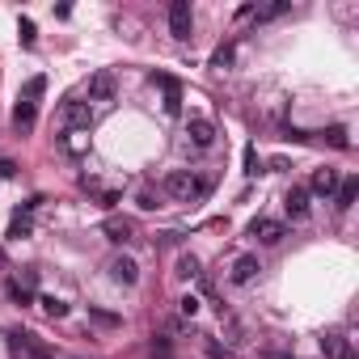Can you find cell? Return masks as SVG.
I'll return each instance as SVG.
<instances>
[{
    "mask_svg": "<svg viewBox=\"0 0 359 359\" xmlns=\"http://www.w3.org/2000/svg\"><path fill=\"white\" fill-rule=\"evenodd\" d=\"M338 182H343V178H338V170H330V165H325V170H317V174H313V182H308L304 190H308V195H321V199H330L334 190H338Z\"/></svg>",
    "mask_w": 359,
    "mask_h": 359,
    "instance_id": "cell-8",
    "label": "cell"
},
{
    "mask_svg": "<svg viewBox=\"0 0 359 359\" xmlns=\"http://www.w3.org/2000/svg\"><path fill=\"white\" fill-rule=\"evenodd\" d=\"M232 64V46H220V51L211 55V68H228Z\"/></svg>",
    "mask_w": 359,
    "mask_h": 359,
    "instance_id": "cell-27",
    "label": "cell"
},
{
    "mask_svg": "<svg viewBox=\"0 0 359 359\" xmlns=\"http://www.w3.org/2000/svg\"><path fill=\"white\" fill-rule=\"evenodd\" d=\"M287 9H292V0H275V5H267V9H254V21L262 26V21H275V17H283Z\"/></svg>",
    "mask_w": 359,
    "mask_h": 359,
    "instance_id": "cell-19",
    "label": "cell"
},
{
    "mask_svg": "<svg viewBox=\"0 0 359 359\" xmlns=\"http://www.w3.org/2000/svg\"><path fill=\"white\" fill-rule=\"evenodd\" d=\"M321 355L325 359H355V347H351L347 334H325V338H321Z\"/></svg>",
    "mask_w": 359,
    "mask_h": 359,
    "instance_id": "cell-9",
    "label": "cell"
},
{
    "mask_svg": "<svg viewBox=\"0 0 359 359\" xmlns=\"http://www.w3.org/2000/svg\"><path fill=\"white\" fill-rule=\"evenodd\" d=\"M182 313L195 317V313H199V300H195V296H182Z\"/></svg>",
    "mask_w": 359,
    "mask_h": 359,
    "instance_id": "cell-30",
    "label": "cell"
},
{
    "mask_svg": "<svg viewBox=\"0 0 359 359\" xmlns=\"http://www.w3.org/2000/svg\"><path fill=\"white\" fill-rule=\"evenodd\" d=\"M170 34L178 42H186L190 34H195V13H190L186 0H174V5H170Z\"/></svg>",
    "mask_w": 359,
    "mask_h": 359,
    "instance_id": "cell-2",
    "label": "cell"
},
{
    "mask_svg": "<svg viewBox=\"0 0 359 359\" xmlns=\"http://www.w3.org/2000/svg\"><path fill=\"white\" fill-rule=\"evenodd\" d=\"M211 186H215V178L211 174H195V170H174V174H165V182H161V195H170V199H178V203H199V199H207L211 195Z\"/></svg>",
    "mask_w": 359,
    "mask_h": 359,
    "instance_id": "cell-1",
    "label": "cell"
},
{
    "mask_svg": "<svg viewBox=\"0 0 359 359\" xmlns=\"http://www.w3.org/2000/svg\"><path fill=\"white\" fill-rule=\"evenodd\" d=\"M258 271H262V267H258V258H254V254H241V258L232 262V275H228V279H232L237 287H245V283L258 279Z\"/></svg>",
    "mask_w": 359,
    "mask_h": 359,
    "instance_id": "cell-12",
    "label": "cell"
},
{
    "mask_svg": "<svg viewBox=\"0 0 359 359\" xmlns=\"http://www.w3.org/2000/svg\"><path fill=\"white\" fill-rule=\"evenodd\" d=\"M325 144H330V148H351L347 127H330V131H325Z\"/></svg>",
    "mask_w": 359,
    "mask_h": 359,
    "instance_id": "cell-22",
    "label": "cell"
},
{
    "mask_svg": "<svg viewBox=\"0 0 359 359\" xmlns=\"http://www.w3.org/2000/svg\"><path fill=\"white\" fill-rule=\"evenodd\" d=\"M203 351H207V355H211V359H228V347H220V343H207V347H203Z\"/></svg>",
    "mask_w": 359,
    "mask_h": 359,
    "instance_id": "cell-29",
    "label": "cell"
},
{
    "mask_svg": "<svg viewBox=\"0 0 359 359\" xmlns=\"http://www.w3.org/2000/svg\"><path fill=\"white\" fill-rule=\"evenodd\" d=\"M34 123H38V106H30V102H17V106H13V127L30 131Z\"/></svg>",
    "mask_w": 359,
    "mask_h": 359,
    "instance_id": "cell-15",
    "label": "cell"
},
{
    "mask_svg": "<svg viewBox=\"0 0 359 359\" xmlns=\"http://www.w3.org/2000/svg\"><path fill=\"white\" fill-rule=\"evenodd\" d=\"M59 118H64V131H89L93 110H89V102H64Z\"/></svg>",
    "mask_w": 359,
    "mask_h": 359,
    "instance_id": "cell-3",
    "label": "cell"
},
{
    "mask_svg": "<svg viewBox=\"0 0 359 359\" xmlns=\"http://www.w3.org/2000/svg\"><path fill=\"white\" fill-rule=\"evenodd\" d=\"M110 279L114 283H139V267H135V262L127 258V254H118V258H110Z\"/></svg>",
    "mask_w": 359,
    "mask_h": 359,
    "instance_id": "cell-11",
    "label": "cell"
},
{
    "mask_svg": "<svg viewBox=\"0 0 359 359\" xmlns=\"http://www.w3.org/2000/svg\"><path fill=\"white\" fill-rule=\"evenodd\" d=\"M102 228H106V237H110V241H118V245H123V241H131V232H135V228H131V220H118V215H110V220H106Z\"/></svg>",
    "mask_w": 359,
    "mask_h": 359,
    "instance_id": "cell-16",
    "label": "cell"
},
{
    "mask_svg": "<svg viewBox=\"0 0 359 359\" xmlns=\"http://www.w3.org/2000/svg\"><path fill=\"white\" fill-rule=\"evenodd\" d=\"M334 195H338V207L347 211V207L355 203V195H359V178H355V174H351V178H343V182H338V190H334Z\"/></svg>",
    "mask_w": 359,
    "mask_h": 359,
    "instance_id": "cell-17",
    "label": "cell"
},
{
    "mask_svg": "<svg viewBox=\"0 0 359 359\" xmlns=\"http://www.w3.org/2000/svg\"><path fill=\"white\" fill-rule=\"evenodd\" d=\"M245 174H250V178H254V174H262V161H258V148H254V144L245 148Z\"/></svg>",
    "mask_w": 359,
    "mask_h": 359,
    "instance_id": "cell-25",
    "label": "cell"
},
{
    "mask_svg": "<svg viewBox=\"0 0 359 359\" xmlns=\"http://www.w3.org/2000/svg\"><path fill=\"white\" fill-rule=\"evenodd\" d=\"M308 199H313V195H308L304 186H292V190L283 195V211L292 215V220H304V215H308Z\"/></svg>",
    "mask_w": 359,
    "mask_h": 359,
    "instance_id": "cell-10",
    "label": "cell"
},
{
    "mask_svg": "<svg viewBox=\"0 0 359 359\" xmlns=\"http://www.w3.org/2000/svg\"><path fill=\"white\" fill-rule=\"evenodd\" d=\"M161 199H165L161 190H139V207H144V211H157V207H165Z\"/></svg>",
    "mask_w": 359,
    "mask_h": 359,
    "instance_id": "cell-23",
    "label": "cell"
},
{
    "mask_svg": "<svg viewBox=\"0 0 359 359\" xmlns=\"http://www.w3.org/2000/svg\"><path fill=\"white\" fill-rule=\"evenodd\" d=\"M38 304H42V313H46V317H68V304H64L59 296H42Z\"/></svg>",
    "mask_w": 359,
    "mask_h": 359,
    "instance_id": "cell-21",
    "label": "cell"
},
{
    "mask_svg": "<svg viewBox=\"0 0 359 359\" xmlns=\"http://www.w3.org/2000/svg\"><path fill=\"white\" fill-rule=\"evenodd\" d=\"M89 313H93V321H102V325H118V317L106 313V308H89Z\"/></svg>",
    "mask_w": 359,
    "mask_h": 359,
    "instance_id": "cell-28",
    "label": "cell"
},
{
    "mask_svg": "<svg viewBox=\"0 0 359 359\" xmlns=\"http://www.w3.org/2000/svg\"><path fill=\"white\" fill-rule=\"evenodd\" d=\"M178 275H182V279H199V258H195V254H182V258H178Z\"/></svg>",
    "mask_w": 359,
    "mask_h": 359,
    "instance_id": "cell-20",
    "label": "cell"
},
{
    "mask_svg": "<svg viewBox=\"0 0 359 359\" xmlns=\"http://www.w3.org/2000/svg\"><path fill=\"white\" fill-rule=\"evenodd\" d=\"M17 34H21V46H34V21L21 17V21H17Z\"/></svg>",
    "mask_w": 359,
    "mask_h": 359,
    "instance_id": "cell-24",
    "label": "cell"
},
{
    "mask_svg": "<svg viewBox=\"0 0 359 359\" xmlns=\"http://www.w3.org/2000/svg\"><path fill=\"white\" fill-rule=\"evenodd\" d=\"M186 135H190L195 148H211V144H215V123H211V118H190Z\"/></svg>",
    "mask_w": 359,
    "mask_h": 359,
    "instance_id": "cell-7",
    "label": "cell"
},
{
    "mask_svg": "<svg viewBox=\"0 0 359 359\" xmlns=\"http://www.w3.org/2000/svg\"><path fill=\"white\" fill-rule=\"evenodd\" d=\"M42 93H46V77H30L17 102H30V106H38V98H42Z\"/></svg>",
    "mask_w": 359,
    "mask_h": 359,
    "instance_id": "cell-18",
    "label": "cell"
},
{
    "mask_svg": "<svg viewBox=\"0 0 359 359\" xmlns=\"http://www.w3.org/2000/svg\"><path fill=\"white\" fill-rule=\"evenodd\" d=\"M59 148L72 152V157H85L89 152V131H64L59 135Z\"/></svg>",
    "mask_w": 359,
    "mask_h": 359,
    "instance_id": "cell-14",
    "label": "cell"
},
{
    "mask_svg": "<svg viewBox=\"0 0 359 359\" xmlns=\"http://www.w3.org/2000/svg\"><path fill=\"white\" fill-rule=\"evenodd\" d=\"M152 85L165 89V114H178L182 110V85L174 77H165V72H152Z\"/></svg>",
    "mask_w": 359,
    "mask_h": 359,
    "instance_id": "cell-6",
    "label": "cell"
},
{
    "mask_svg": "<svg viewBox=\"0 0 359 359\" xmlns=\"http://www.w3.org/2000/svg\"><path fill=\"white\" fill-rule=\"evenodd\" d=\"M9 296H13L17 304H30V287H21V283L13 279V283H9Z\"/></svg>",
    "mask_w": 359,
    "mask_h": 359,
    "instance_id": "cell-26",
    "label": "cell"
},
{
    "mask_svg": "<svg viewBox=\"0 0 359 359\" xmlns=\"http://www.w3.org/2000/svg\"><path fill=\"white\" fill-rule=\"evenodd\" d=\"M250 237H254V241H262V245H279L283 237H287V228H283L279 220H267V215H258V220L250 224Z\"/></svg>",
    "mask_w": 359,
    "mask_h": 359,
    "instance_id": "cell-4",
    "label": "cell"
},
{
    "mask_svg": "<svg viewBox=\"0 0 359 359\" xmlns=\"http://www.w3.org/2000/svg\"><path fill=\"white\" fill-rule=\"evenodd\" d=\"M42 199H30V203H21V211L13 215V224H9V237L13 241H21V237H30V211L38 207Z\"/></svg>",
    "mask_w": 359,
    "mask_h": 359,
    "instance_id": "cell-13",
    "label": "cell"
},
{
    "mask_svg": "<svg viewBox=\"0 0 359 359\" xmlns=\"http://www.w3.org/2000/svg\"><path fill=\"white\" fill-rule=\"evenodd\" d=\"M85 93H89V102H110V98H114V72H110V68L93 72L89 85H85Z\"/></svg>",
    "mask_w": 359,
    "mask_h": 359,
    "instance_id": "cell-5",
    "label": "cell"
}]
</instances>
